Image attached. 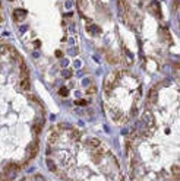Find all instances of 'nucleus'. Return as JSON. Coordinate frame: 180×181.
I'll use <instances>...</instances> for the list:
<instances>
[{"label": "nucleus", "instance_id": "7ed1b4c3", "mask_svg": "<svg viewBox=\"0 0 180 181\" xmlns=\"http://www.w3.org/2000/svg\"><path fill=\"white\" fill-rule=\"evenodd\" d=\"M38 153V140H32L26 146V159H34Z\"/></svg>", "mask_w": 180, "mask_h": 181}, {"label": "nucleus", "instance_id": "6ab92c4d", "mask_svg": "<svg viewBox=\"0 0 180 181\" xmlns=\"http://www.w3.org/2000/svg\"><path fill=\"white\" fill-rule=\"evenodd\" d=\"M35 181H46V180H44V177H43V175L37 174V175H35Z\"/></svg>", "mask_w": 180, "mask_h": 181}, {"label": "nucleus", "instance_id": "f8f14e48", "mask_svg": "<svg viewBox=\"0 0 180 181\" xmlns=\"http://www.w3.org/2000/svg\"><path fill=\"white\" fill-rule=\"evenodd\" d=\"M87 31L90 32L91 35H95V34H100V31H101V29H100L97 25H90V26L87 28Z\"/></svg>", "mask_w": 180, "mask_h": 181}, {"label": "nucleus", "instance_id": "f03ea898", "mask_svg": "<svg viewBox=\"0 0 180 181\" xmlns=\"http://www.w3.org/2000/svg\"><path fill=\"white\" fill-rule=\"evenodd\" d=\"M141 121H142V123H144V124L148 127V128H154V126H155L154 115H152V112H151L149 109L144 111V114H142V120H141Z\"/></svg>", "mask_w": 180, "mask_h": 181}, {"label": "nucleus", "instance_id": "9d476101", "mask_svg": "<svg viewBox=\"0 0 180 181\" xmlns=\"http://www.w3.org/2000/svg\"><path fill=\"white\" fill-rule=\"evenodd\" d=\"M43 123H44V120H41L40 123H34V124H32V131H34L35 134H40V133H41V128H43Z\"/></svg>", "mask_w": 180, "mask_h": 181}, {"label": "nucleus", "instance_id": "412c9836", "mask_svg": "<svg viewBox=\"0 0 180 181\" xmlns=\"http://www.w3.org/2000/svg\"><path fill=\"white\" fill-rule=\"evenodd\" d=\"M0 181H7V180H6V177H4V175H0Z\"/></svg>", "mask_w": 180, "mask_h": 181}, {"label": "nucleus", "instance_id": "9b49d317", "mask_svg": "<svg viewBox=\"0 0 180 181\" xmlns=\"http://www.w3.org/2000/svg\"><path fill=\"white\" fill-rule=\"evenodd\" d=\"M171 175H173V178H174V181H177V180H179L180 171H179V166H177V165H173V166H171Z\"/></svg>", "mask_w": 180, "mask_h": 181}, {"label": "nucleus", "instance_id": "2eb2a0df", "mask_svg": "<svg viewBox=\"0 0 180 181\" xmlns=\"http://www.w3.org/2000/svg\"><path fill=\"white\" fill-rule=\"evenodd\" d=\"M59 95H62V96H68V95H69L68 88H60V89H59Z\"/></svg>", "mask_w": 180, "mask_h": 181}, {"label": "nucleus", "instance_id": "4468645a", "mask_svg": "<svg viewBox=\"0 0 180 181\" xmlns=\"http://www.w3.org/2000/svg\"><path fill=\"white\" fill-rule=\"evenodd\" d=\"M62 76H63L65 79H69V77L72 76V70H71V69H65V70L62 72Z\"/></svg>", "mask_w": 180, "mask_h": 181}, {"label": "nucleus", "instance_id": "423d86ee", "mask_svg": "<svg viewBox=\"0 0 180 181\" xmlns=\"http://www.w3.org/2000/svg\"><path fill=\"white\" fill-rule=\"evenodd\" d=\"M57 139H59V130H57V128H53V130L50 131V134H48V145L56 143Z\"/></svg>", "mask_w": 180, "mask_h": 181}, {"label": "nucleus", "instance_id": "20e7f679", "mask_svg": "<svg viewBox=\"0 0 180 181\" xmlns=\"http://www.w3.org/2000/svg\"><path fill=\"white\" fill-rule=\"evenodd\" d=\"M84 145L87 146V147H90V149H94V147H98L100 146V140L97 137H88V139H85Z\"/></svg>", "mask_w": 180, "mask_h": 181}, {"label": "nucleus", "instance_id": "f257e3e1", "mask_svg": "<svg viewBox=\"0 0 180 181\" xmlns=\"http://www.w3.org/2000/svg\"><path fill=\"white\" fill-rule=\"evenodd\" d=\"M19 166L18 163L15 162H7L6 165H4V172H3V175L6 177V180L7 181H12L15 177H16V174H18L19 171Z\"/></svg>", "mask_w": 180, "mask_h": 181}, {"label": "nucleus", "instance_id": "ddd939ff", "mask_svg": "<svg viewBox=\"0 0 180 181\" xmlns=\"http://www.w3.org/2000/svg\"><path fill=\"white\" fill-rule=\"evenodd\" d=\"M46 165H47V168H48L51 172H56V171H57L56 163H54V161H51V159H47V161H46Z\"/></svg>", "mask_w": 180, "mask_h": 181}, {"label": "nucleus", "instance_id": "39448f33", "mask_svg": "<svg viewBox=\"0 0 180 181\" xmlns=\"http://www.w3.org/2000/svg\"><path fill=\"white\" fill-rule=\"evenodd\" d=\"M149 7H151V12H152L157 18H161V10H160V3H158V1H155V0H154V1L151 3V6H149Z\"/></svg>", "mask_w": 180, "mask_h": 181}, {"label": "nucleus", "instance_id": "aec40b11", "mask_svg": "<svg viewBox=\"0 0 180 181\" xmlns=\"http://www.w3.org/2000/svg\"><path fill=\"white\" fill-rule=\"evenodd\" d=\"M87 92H88V93H94V92H95V88H94V86H91V88L87 90Z\"/></svg>", "mask_w": 180, "mask_h": 181}, {"label": "nucleus", "instance_id": "6e6552de", "mask_svg": "<svg viewBox=\"0 0 180 181\" xmlns=\"http://www.w3.org/2000/svg\"><path fill=\"white\" fill-rule=\"evenodd\" d=\"M21 88H22V90H29L31 89L29 77H24V79H21Z\"/></svg>", "mask_w": 180, "mask_h": 181}, {"label": "nucleus", "instance_id": "dca6fc26", "mask_svg": "<svg viewBox=\"0 0 180 181\" xmlns=\"http://www.w3.org/2000/svg\"><path fill=\"white\" fill-rule=\"evenodd\" d=\"M7 50H9V47H7L6 44H1V45H0V55H3Z\"/></svg>", "mask_w": 180, "mask_h": 181}, {"label": "nucleus", "instance_id": "a211bd4d", "mask_svg": "<svg viewBox=\"0 0 180 181\" xmlns=\"http://www.w3.org/2000/svg\"><path fill=\"white\" fill-rule=\"evenodd\" d=\"M88 102L85 101V99H79V101H76V105H79V107H85Z\"/></svg>", "mask_w": 180, "mask_h": 181}, {"label": "nucleus", "instance_id": "0eeeda50", "mask_svg": "<svg viewBox=\"0 0 180 181\" xmlns=\"http://www.w3.org/2000/svg\"><path fill=\"white\" fill-rule=\"evenodd\" d=\"M24 16H26V10H24V9H15V12H13V19L19 22V18H24Z\"/></svg>", "mask_w": 180, "mask_h": 181}, {"label": "nucleus", "instance_id": "4be33fe9", "mask_svg": "<svg viewBox=\"0 0 180 181\" xmlns=\"http://www.w3.org/2000/svg\"><path fill=\"white\" fill-rule=\"evenodd\" d=\"M56 55H57V57H62V55H63V54H62L60 51H56Z\"/></svg>", "mask_w": 180, "mask_h": 181}, {"label": "nucleus", "instance_id": "f3484780", "mask_svg": "<svg viewBox=\"0 0 180 181\" xmlns=\"http://www.w3.org/2000/svg\"><path fill=\"white\" fill-rule=\"evenodd\" d=\"M59 128H66V130H71L72 127H71V124H68V123H60V124H59Z\"/></svg>", "mask_w": 180, "mask_h": 181}, {"label": "nucleus", "instance_id": "5701e85b", "mask_svg": "<svg viewBox=\"0 0 180 181\" xmlns=\"http://www.w3.org/2000/svg\"><path fill=\"white\" fill-rule=\"evenodd\" d=\"M10 1H12V0H10Z\"/></svg>", "mask_w": 180, "mask_h": 181}, {"label": "nucleus", "instance_id": "1a4fd4ad", "mask_svg": "<svg viewBox=\"0 0 180 181\" xmlns=\"http://www.w3.org/2000/svg\"><path fill=\"white\" fill-rule=\"evenodd\" d=\"M69 136H71V140H75V142H76V140H79V139H81V136H82V134H81V131H79V130L71 128V134H69Z\"/></svg>", "mask_w": 180, "mask_h": 181}]
</instances>
